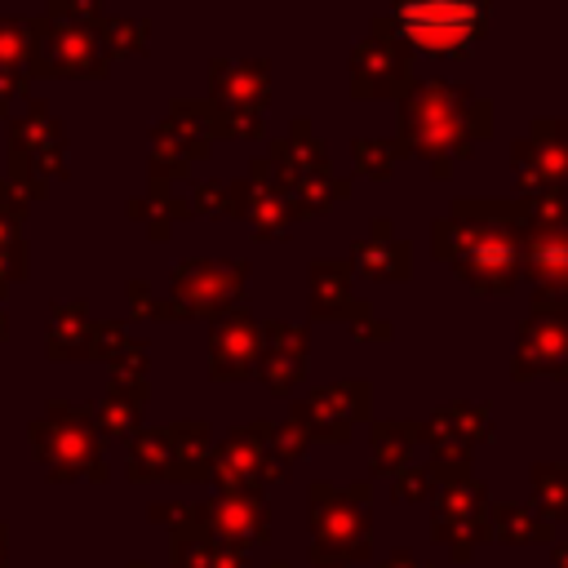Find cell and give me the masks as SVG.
I'll return each instance as SVG.
<instances>
[{"instance_id": "1", "label": "cell", "mask_w": 568, "mask_h": 568, "mask_svg": "<svg viewBox=\"0 0 568 568\" xmlns=\"http://www.w3.org/2000/svg\"><path fill=\"white\" fill-rule=\"evenodd\" d=\"M488 204L457 200L453 217L435 222V253L462 266L475 288H506L519 271V235L510 213H488Z\"/></svg>"}, {"instance_id": "2", "label": "cell", "mask_w": 568, "mask_h": 568, "mask_svg": "<svg viewBox=\"0 0 568 568\" xmlns=\"http://www.w3.org/2000/svg\"><path fill=\"white\" fill-rule=\"evenodd\" d=\"M488 129V102H475L462 84H422L413 98H404V138L413 151L439 155L444 146L466 151L470 133Z\"/></svg>"}, {"instance_id": "3", "label": "cell", "mask_w": 568, "mask_h": 568, "mask_svg": "<svg viewBox=\"0 0 568 568\" xmlns=\"http://www.w3.org/2000/svg\"><path fill=\"white\" fill-rule=\"evenodd\" d=\"M395 22L404 40L435 53H457L479 36L484 0H399Z\"/></svg>"}, {"instance_id": "4", "label": "cell", "mask_w": 568, "mask_h": 568, "mask_svg": "<svg viewBox=\"0 0 568 568\" xmlns=\"http://www.w3.org/2000/svg\"><path fill=\"white\" fill-rule=\"evenodd\" d=\"M355 93H399L408 89V40L390 36V22H377V31L355 49L351 58Z\"/></svg>"}, {"instance_id": "5", "label": "cell", "mask_w": 568, "mask_h": 568, "mask_svg": "<svg viewBox=\"0 0 568 568\" xmlns=\"http://www.w3.org/2000/svg\"><path fill=\"white\" fill-rule=\"evenodd\" d=\"M36 44L44 53V62L62 75H84V71H102L106 67V36L80 27V22H36Z\"/></svg>"}, {"instance_id": "6", "label": "cell", "mask_w": 568, "mask_h": 568, "mask_svg": "<svg viewBox=\"0 0 568 568\" xmlns=\"http://www.w3.org/2000/svg\"><path fill=\"white\" fill-rule=\"evenodd\" d=\"M519 248H524L519 262H528V271L541 280V288L550 284V288L568 293V222H559V226H532Z\"/></svg>"}, {"instance_id": "7", "label": "cell", "mask_w": 568, "mask_h": 568, "mask_svg": "<svg viewBox=\"0 0 568 568\" xmlns=\"http://www.w3.org/2000/svg\"><path fill=\"white\" fill-rule=\"evenodd\" d=\"M271 89V75H266V62H217L213 67V93L231 106V111H257L262 98Z\"/></svg>"}, {"instance_id": "8", "label": "cell", "mask_w": 568, "mask_h": 568, "mask_svg": "<svg viewBox=\"0 0 568 568\" xmlns=\"http://www.w3.org/2000/svg\"><path fill=\"white\" fill-rule=\"evenodd\" d=\"M244 262L235 266H217V262H182L178 266V297H195V306H217L240 288Z\"/></svg>"}, {"instance_id": "9", "label": "cell", "mask_w": 568, "mask_h": 568, "mask_svg": "<svg viewBox=\"0 0 568 568\" xmlns=\"http://www.w3.org/2000/svg\"><path fill=\"white\" fill-rule=\"evenodd\" d=\"M524 355H537L541 364L555 359V355H568V328L555 324V320H546V315L528 320V328H524Z\"/></svg>"}, {"instance_id": "10", "label": "cell", "mask_w": 568, "mask_h": 568, "mask_svg": "<svg viewBox=\"0 0 568 568\" xmlns=\"http://www.w3.org/2000/svg\"><path fill=\"white\" fill-rule=\"evenodd\" d=\"M355 257L368 266V271H390V275H399V271H408V248L399 244V240H364V244H355Z\"/></svg>"}, {"instance_id": "11", "label": "cell", "mask_w": 568, "mask_h": 568, "mask_svg": "<svg viewBox=\"0 0 568 568\" xmlns=\"http://www.w3.org/2000/svg\"><path fill=\"white\" fill-rule=\"evenodd\" d=\"M248 337H253V324H248V315H226L222 324H217V333H213V346H217V359L226 355V351H235L231 355V368H244V351H248Z\"/></svg>"}, {"instance_id": "12", "label": "cell", "mask_w": 568, "mask_h": 568, "mask_svg": "<svg viewBox=\"0 0 568 568\" xmlns=\"http://www.w3.org/2000/svg\"><path fill=\"white\" fill-rule=\"evenodd\" d=\"M31 22H18V18H0V71H18V62L31 53L36 36H27Z\"/></svg>"}, {"instance_id": "13", "label": "cell", "mask_w": 568, "mask_h": 568, "mask_svg": "<svg viewBox=\"0 0 568 568\" xmlns=\"http://www.w3.org/2000/svg\"><path fill=\"white\" fill-rule=\"evenodd\" d=\"M248 209H253V213H257V226H262V231H271V235H280V231H284V226H288V217H293V213H288V204H284V195H280V191H257V195H253V204H248Z\"/></svg>"}, {"instance_id": "14", "label": "cell", "mask_w": 568, "mask_h": 568, "mask_svg": "<svg viewBox=\"0 0 568 568\" xmlns=\"http://www.w3.org/2000/svg\"><path fill=\"white\" fill-rule=\"evenodd\" d=\"M311 275H315V311L324 306L328 293H337V302L346 297V280H351V266L346 262H315Z\"/></svg>"}, {"instance_id": "15", "label": "cell", "mask_w": 568, "mask_h": 568, "mask_svg": "<svg viewBox=\"0 0 568 568\" xmlns=\"http://www.w3.org/2000/svg\"><path fill=\"white\" fill-rule=\"evenodd\" d=\"M106 44H115V49H142L146 44V22H124V18H111L106 22Z\"/></svg>"}, {"instance_id": "16", "label": "cell", "mask_w": 568, "mask_h": 568, "mask_svg": "<svg viewBox=\"0 0 568 568\" xmlns=\"http://www.w3.org/2000/svg\"><path fill=\"white\" fill-rule=\"evenodd\" d=\"M355 160H359V169H373L377 178L390 169V160H395V151L390 146H382V142H368V138H359L355 142Z\"/></svg>"}]
</instances>
